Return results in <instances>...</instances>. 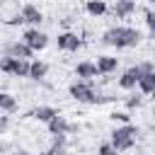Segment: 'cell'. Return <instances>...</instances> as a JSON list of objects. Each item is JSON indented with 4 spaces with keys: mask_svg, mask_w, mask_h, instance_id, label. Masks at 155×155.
<instances>
[{
    "mask_svg": "<svg viewBox=\"0 0 155 155\" xmlns=\"http://www.w3.org/2000/svg\"><path fill=\"white\" fill-rule=\"evenodd\" d=\"M102 44L116 48H133L140 44V31L136 27H111L102 34Z\"/></svg>",
    "mask_w": 155,
    "mask_h": 155,
    "instance_id": "obj_1",
    "label": "cell"
},
{
    "mask_svg": "<svg viewBox=\"0 0 155 155\" xmlns=\"http://www.w3.org/2000/svg\"><path fill=\"white\" fill-rule=\"evenodd\" d=\"M136 136H138V128L133 124H121L119 128H114L109 143L114 145L116 153H124V150H131L136 145Z\"/></svg>",
    "mask_w": 155,
    "mask_h": 155,
    "instance_id": "obj_2",
    "label": "cell"
},
{
    "mask_svg": "<svg viewBox=\"0 0 155 155\" xmlns=\"http://www.w3.org/2000/svg\"><path fill=\"white\" fill-rule=\"evenodd\" d=\"M68 92H70V97L75 102H82V104H97L99 102V94L94 92V82L92 80H75Z\"/></svg>",
    "mask_w": 155,
    "mask_h": 155,
    "instance_id": "obj_3",
    "label": "cell"
},
{
    "mask_svg": "<svg viewBox=\"0 0 155 155\" xmlns=\"http://www.w3.org/2000/svg\"><path fill=\"white\" fill-rule=\"evenodd\" d=\"M22 41H24L31 51H44V48L48 46V36H46L44 31H39V27H29V29H24Z\"/></svg>",
    "mask_w": 155,
    "mask_h": 155,
    "instance_id": "obj_4",
    "label": "cell"
},
{
    "mask_svg": "<svg viewBox=\"0 0 155 155\" xmlns=\"http://www.w3.org/2000/svg\"><path fill=\"white\" fill-rule=\"evenodd\" d=\"M46 126H48V133H51V136H56V133H75V131H78V126H75V124H68V119L61 116V114H56Z\"/></svg>",
    "mask_w": 155,
    "mask_h": 155,
    "instance_id": "obj_5",
    "label": "cell"
},
{
    "mask_svg": "<svg viewBox=\"0 0 155 155\" xmlns=\"http://www.w3.org/2000/svg\"><path fill=\"white\" fill-rule=\"evenodd\" d=\"M56 44H58L61 51H78L82 46V39L78 34H73V31H61L58 39H56Z\"/></svg>",
    "mask_w": 155,
    "mask_h": 155,
    "instance_id": "obj_6",
    "label": "cell"
},
{
    "mask_svg": "<svg viewBox=\"0 0 155 155\" xmlns=\"http://www.w3.org/2000/svg\"><path fill=\"white\" fill-rule=\"evenodd\" d=\"M138 78H140V68L133 65V68H128V70L121 73L119 87H121V90H136V87H138Z\"/></svg>",
    "mask_w": 155,
    "mask_h": 155,
    "instance_id": "obj_7",
    "label": "cell"
},
{
    "mask_svg": "<svg viewBox=\"0 0 155 155\" xmlns=\"http://www.w3.org/2000/svg\"><path fill=\"white\" fill-rule=\"evenodd\" d=\"M19 15H22V22L24 24H31V27H39L44 22V15H41V10L36 5H24Z\"/></svg>",
    "mask_w": 155,
    "mask_h": 155,
    "instance_id": "obj_8",
    "label": "cell"
},
{
    "mask_svg": "<svg viewBox=\"0 0 155 155\" xmlns=\"http://www.w3.org/2000/svg\"><path fill=\"white\" fill-rule=\"evenodd\" d=\"M5 53L7 56H12V58H27V61H31V56H34V51L19 39V41H15V44H10L7 48H5Z\"/></svg>",
    "mask_w": 155,
    "mask_h": 155,
    "instance_id": "obj_9",
    "label": "cell"
},
{
    "mask_svg": "<svg viewBox=\"0 0 155 155\" xmlns=\"http://www.w3.org/2000/svg\"><path fill=\"white\" fill-rule=\"evenodd\" d=\"M75 75H78V80H94L99 73H97V65L92 61H80L75 65Z\"/></svg>",
    "mask_w": 155,
    "mask_h": 155,
    "instance_id": "obj_10",
    "label": "cell"
},
{
    "mask_svg": "<svg viewBox=\"0 0 155 155\" xmlns=\"http://www.w3.org/2000/svg\"><path fill=\"white\" fill-rule=\"evenodd\" d=\"M97 73L99 75H111L114 70H116V65H119V58H114V56H97Z\"/></svg>",
    "mask_w": 155,
    "mask_h": 155,
    "instance_id": "obj_11",
    "label": "cell"
},
{
    "mask_svg": "<svg viewBox=\"0 0 155 155\" xmlns=\"http://www.w3.org/2000/svg\"><path fill=\"white\" fill-rule=\"evenodd\" d=\"M131 12H136V0H116V5H114V17L126 19Z\"/></svg>",
    "mask_w": 155,
    "mask_h": 155,
    "instance_id": "obj_12",
    "label": "cell"
},
{
    "mask_svg": "<svg viewBox=\"0 0 155 155\" xmlns=\"http://www.w3.org/2000/svg\"><path fill=\"white\" fill-rule=\"evenodd\" d=\"M138 90L143 94H150L155 90V70H148V73H140L138 78Z\"/></svg>",
    "mask_w": 155,
    "mask_h": 155,
    "instance_id": "obj_13",
    "label": "cell"
},
{
    "mask_svg": "<svg viewBox=\"0 0 155 155\" xmlns=\"http://www.w3.org/2000/svg\"><path fill=\"white\" fill-rule=\"evenodd\" d=\"M46 73H48V65L44 63V61H29V78L31 80H44L46 78Z\"/></svg>",
    "mask_w": 155,
    "mask_h": 155,
    "instance_id": "obj_14",
    "label": "cell"
},
{
    "mask_svg": "<svg viewBox=\"0 0 155 155\" xmlns=\"http://www.w3.org/2000/svg\"><path fill=\"white\" fill-rule=\"evenodd\" d=\"M58 111L53 109V107H36L34 111H31V119H36V121H44V124H48L53 116H56Z\"/></svg>",
    "mask_w": 155,
    "mask_h": 155,
    "instance_id": "obj_15",
    "label": "cell"
},
{
    "mask_svg": "<svg viewBox=\"0 0 155 155\" xmlns=\"http://www.w3.org/2000/svg\"><path fill=\"white\" fill-rule=\"evenodd\" d=\"M85 10H87V15H92V17H102L109 7H107V0H87Z\"/></svg>",
    "mask_w": 155,
    "mask_h": 155,
    "instance_id": "obj_16",
    "label": "cell"
},
{
    "mask_svg": "<svg viewBox=\"0 0 155 155\" xmlns=\"http://www.w3.org/2000/svg\"><path fill=\"white\" fill-rule=\"evenodd\" d=\"M12 75H15V78H29V61H27V58H15Z\"/></svg>",
    "mask_w": 155,
    "mask_h": 155,
    "instance_id": "obj_17",
    "label": "cell"
},
{
    "mask_svg": "<svg viewBox=\"0 0 155 155\" xmlns=\"http://www.w3.org/2000/svg\"><path fill=\"white\" fill-rule=\"evenodd\" d=\"M17 109V99L10 94V92H0V111H15Z\"/></svg>",
    "mask_w": 155,
    "mask_h": 155,
    "instance_id": "obj_18",
    "label": "cell"
},
{
    "mask_svg": "<svg viewBox=\"0 0 155 155\" xmlns=\"http://www.w3.org/2000/svg\"><path fill=\"white\" fill-rule=\"evenodd\" d=\"M12 68H15V58L5 53V56L0 58V73H7V75H12Z\"/></svg>",
    "mask_w": 155,
    "mask_h": 155,
    "instance_id": "obj_19",
    "label": "cell"
},
{
    "mask_svg": "<svg viewBox=\"0 0 155 155\" xmlns=\"http://www.w3.org/2000/svg\"><path fill=\"white\" fill-rule=\"evenodd\" d=\"M143 104V97L140 94H131L128 99H126V109H138Z\"/></svg>",
    "mask_w": 155,
    "mask_h": 155,
    "instance_id": "obj_20",
    "label": "cell"
},
{
    "mask_svg": "<svg viewBox=\"0 0 155 155\" xmlns=\"http://www.w3.org/2000/svg\"><path fill=\"white\" fill-rule=\"evenodd\" d=\"M111 119H114V121H119V124H128V121H131L128 111H111Z\"/></svg>",
    "mask_w": 155,
    "mask_h": 155,
    "instance_id": "obj_21",
    "label": "cell"
},
{
    "mask_svg": "<svg viewBox=\"0 0 155 155\" xmlns=\"http://www.w3.org/2000/svg\"><path fill=\"white\" fill-rule=\"evenodd\" d=\"M97 155H116V150H114V145H111V143H102V145H99V150H97Z\"/></svg>",
    "mask_w": 155,
    "mask_h": 155,
    "instance_id": "obj_22",
    "label": "cell"
},
{
    "mask_svg": "<svg viewBox=\"0 0 155 155\" xmlns=\"http://www.w3.org/2000/svg\"><path fill=\"white\" fill-rule=\"evenodd\" d=\"M143 15H145V24H148L150 29H155V10H145Z\"/></svg>",
    "mask_w": 155,
    "mask_h": 155,
    "instance_id": "obj_23",
    "label": "cell"
},
{
    "mask_svg": "<svg viewBox=\"0 0 155 155\" xmlns=\"http://www.w3.org/2000/svg\"><path fill=\"white\" fill-rule=\"evenodd\" d=\"M7 126H10L7 116H0V133H2V131H7Z\"/></svg>",
    "mask_w": 155,
    "mask_h": 155,
    "instance_id": "obj_24",
    "label": "cell"
},
{
    "mask_svg": "<svg viewBox=\"0 0 155 155\" xmlns=\"http://www.w3.org/2000/svg\"><path fill=\"white\" fill-rule=\"evenodd\" d=\"M150 39H153V41H155V29H150Z\"/></svg>",
    "mask_w": 155,
    "mask_h": 155,
    "instance_id": "obj_25",
    "label": "cell"
},
{
    "mask_svg": "<svg viewBox=\"0 0 155 155\" xmlns=\"http://www.w3.org/2000/svg\"><path fill=\"white\" fill-rule=\"evenodd\" d=\"M15 155H29V153H27V150H19V153H15Z\"/></svg>",
    "mask_w": 155,
    "mask_h": 155,
    "instance_id": "obj_26",
    "label": "cell"
},
{
    "mask_svg": "<svg viewBox=\"0 0 155 155\" xmlns=\"http://www.w3.org/2000/svg\"><path fill=\"white\" fill-rule=\"evenodd\" d=\"M150 97H153V99H155V90H153V92H150Z\"/></svg>",
    "mask_w": 155,
    "mask_h": 155,
    "instance_id": "obj_27",
    "label": "cell"
},
{
    "mask_svg": "<svg viewBox=\"0 0 155 155\" xmlns=\"http://www.w3.org/2000/svg\"><path fill=\"white\" fill-rule=\"evenodd\" d=\"M41 155H51V153H48V150H46V153H41Z\"/></svg>",
    "mask_w": 155,
    "mask_h": 155,
    "instance_id": "obj_28",
    "label": "cell"
},
{
    "mask_svg": "<svg viewBox=\"0 0 155 155\" xmlns=\"http://www.w3.org/2000/svg\"><path fill=\"white\" fill-rule=\"evenodd\" d=\"M153 116H155V109H153Z\"/></svg>",
    "mask_w": 155,
    "mask_h": 155,
    "instance_id": "obj_29",
    "label": "cell"
}]
</instances>
